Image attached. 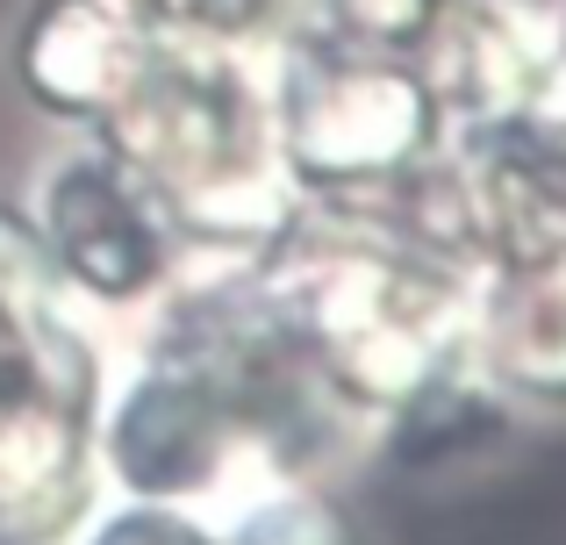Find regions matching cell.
I'll return each instance as SVG.
<instances>
[{
  "instance_id": "cell-1",
  "label": "cell",
  "mask_w": 566,
  "mask_h": 545,
  "mask_svg": "<svg viewBox=\"0 0 566 545\" xmlns=\"http://www.w3.org/2000/svg\"><path fill=\"white\" fill-rule=\"evenodd\" d=\"M265 287L308 380L359 423V438L438 366L467 359L473 273L395 230L302 216L294 238L265 259Z\"/></svg>"
},
{
  "instance_id": "cell-2",
  "label": "cell",
  "mask_w": 566,
  "mask_h": 545,
  "mask_svg": "<svg viewBox=\"0 0 566 545\" xmlns=\"http://www.w3.org/2000/svg\"><path fill=\"white\" fill-rule=\"evenodd\" d=\"M172 201L193 259L259 266L302 223V195L273 158L265 57L158 36L123 108L94 129Z\"/></svg>"
},
{
  "instance_id": "cell-3",
  "label": "cell",
  "mask_w": 566,
  "mask_h": 545,
  "mask_svg": "<svg viewBox=\"0 0 566 545\" xmlns=\"http://www.w3.org/2000/svg\"><path fill=\"white\" fill-rule=\"evenodd\" d=\"M273 158L302 195V216L395 230L409 187L452 144V108L423 57L352 51L294 29L265 51Z\"/></svg>"
},
{
  "instance_id": "cell-4",
  "label": "cell",
  "mask_w": 566,
  "mask_h": 545,
  "mask_svg": "<svg viewBox=\"0 0 566 545\" xmlns=\"http://www.w3.org/2000/svg\"><path fill=\"white\" fill-rule=\"evenodd\" d=\"M22 216L51 280L94 323H137L193 266L172 201L94 129L57 137L51 158H36Z\"/></svg>"
},
{
  "instance_id": "cell-5",
  "label": "cell",
  "mask_w": 566,
  "mask_h": 545,
  "mask_svg": "<svg viewBox=\"0 0 566 545\" xmlns=\"http://www.w3.org/2000/svg\"><path fill=\"white\" fill-rule=\"evenodd\" d=\"M151 29L123 0H22L8 29V80L57 137L101 129L151 57Z\"/></svg>"
},
{
  "instance_id": "cell-6",
  "label": "cell",
  "mask_w": 566,
  "mask_h": 545,
  "mask_svg": "<svg viewBox=\"0 0 566 545\" xmlns=\"http://www.w3.org/2000/svg\"><path fill=\"white\" fill-rule=\"evenodd\" d=\"M467 366L524 423H566V259L473 280Z\"/></svg>"
},
{
  "instance_id": "cell-7",
  "label": "cell",
  "mask_w": 566,
  "mask_h": 545,
  "mask_svg": "<svg viewBox=\"0 0 566 545\" xmlns=\"http://www.w3.org/2000/svg\"><path fill=\"white\" fill-rule=\"evenodd\" d=\"M516 431H524V417L467 359H452L416 395H401L387 417L366 423L359 446L374 452V467H387L401 481H459V474H481V467L510 460Z\"/></svg>"
},
{
  "instance_id": "cell-8",
  "label": "cell",
  "mask_w": 566,
  "mask_h": 545,
  "mask_svg": "<svg viewBox=\"0 0 566 545\" xmlns=\"http://www.w3.org/2000/svg\"><path fill=\"white\" fill-rule=\"evenodd\" d=\"M216 532L222 545H380L331 474H259L216 510Z\"/></svg>"
},
{
  "instance_id": "cell-9",
  "label": "cell",
  "mask_w": 566,
  "mask_h": 545,
  "mask_svg": "<svg viewBox=\"0 0 566 545\" xmlns=\"http://www.w3.org/2000/svg\"><path fill=\"white\" fill-rule=\"evenodd\" d=\"M151 36L172 43H222V51H273L302 29L308 0H123Z\"/></svg>"
},
{
  "instance_id": "cell-10",
  "label": "cell",
  "mask_w": 566,
  "mask_h": 545,
  "mask_svg": "<svg viewBox=\"0 0 566 545\" xmlns=\"http://www.w3.org/2000/svg\"><path fill=\"white\" fill-rule=\"evenodd\" d=\"M452 0H308L302 29L308 36L352 43V51H387V57H423L430 36L444 29Z\"/></svg>"
},
{
  "instance_id": "cell-11",
  "label": "cell",
  "mask_w": 566,
  "mask_h": 545,
  "mask_svg": "<svg viewBox=\"0 0 566 545\" xmlns=\"http://www.w3.org/2000/svg\"><path fill=\"white\" fill-rule=\"evenodd\" d=\"M57 545H222V532H216V510L201 503H158V495L101 489Z\"/></svg>"
},
{
  "instance_id": "cell-12",
  "label": "cell",
  "mask_w": 566,
  "mask_h": 545,
  "mask_svg": "<svg viewBox=\"0 0 566 545\" xmlns=\"http://www.w3.org/2000/svg\"><path fill=\"white\" fill-rule=\"evenodd\" d=\"M524 115H531V123H538L545 137H553L559 151H566V57H559V65L538 80V94L524 101Z\"/></svg>"
}]
</instances>
